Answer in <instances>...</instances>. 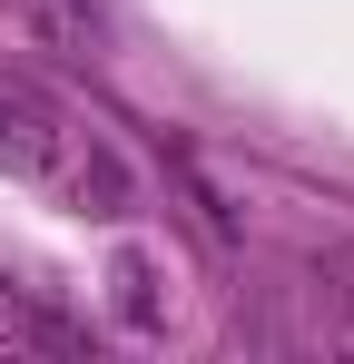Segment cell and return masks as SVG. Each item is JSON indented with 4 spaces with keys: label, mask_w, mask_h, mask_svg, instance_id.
<instances>
[{
    "label": "cell",
    "mask_w": 354,
    "mask_h": 364,
    "mask_svg": "<svg viewBox=\"0 0 354 364\" xmlns=\"http://www.w3.org/2000/svg\"><path fill=\"white\" fill-rule=\"evenodd\" d=\"M69 119H59L50 99L30 89V79H0V168H20V178H59L69 168Z\"/></svg>",
    "instance_id": "1"
},
{
    "label": "cell",
    "mask_w": 354,
    "mask_h": 364,
    "mask_svg": "<svg viewBox=\"0 0 354 364\" xmlns=\"http://www.w3.org/2000/svg\"><path fill=\"white\" fill-rule=\"evenodd\" d=\"M59 178H69V197H79L89 217H128V207H138V187H128V158H118V148H99V138H89V158L69 148V168H59Z\"/></svg>",
    "instance_id": "2"
},
{
    "label": "cell",
    "mask_w": 354,
    "mask_h": 364,
    "mask_svg": "<svg viewBox=\"0 0 354 364\" xmlns=\"http://www.w3.org/2000/svg\"><path fill=\"white\" fill-rule=\"evenodd\" d=\"M118 315H128V325H158V276H148V256H118Z\"/></svg>",
    "instance_id": "3"
}]
</instances>
